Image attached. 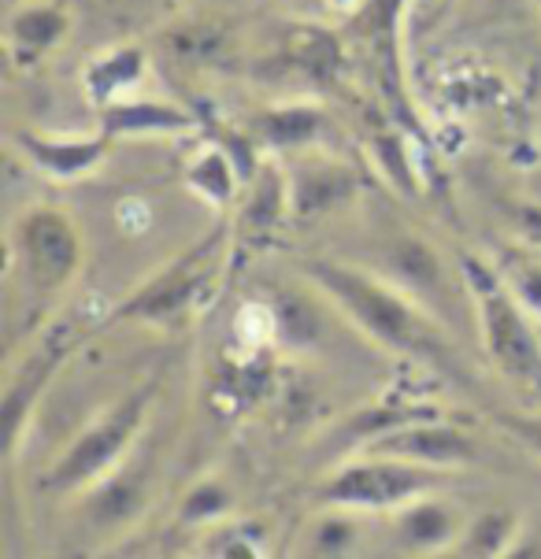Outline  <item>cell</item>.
<instances>
[{"label": "cell", "mask_w": 541, "mask_h": 559, "mask_svg": "<svg viewBox=\"0 0 541 559\" xmlns=\"http://www.w3.org/2000/svg\"><path fill=\"white\" fill-rule=\"evenodd\" d=\"M301 274L378 348L457 374V353L445 337L442 319H434L431 308L404 293L393 278L330 260V255L301 260Z\"/></svg>", "instance_id": "cell-1"}, {"label": "cell", "mask_w": 541, "mask_h": 559, "mask_svg": "<svg viewBox=\"0 0 541 559\" xmlns=\"http://www.w3.org/2000/svg\"><path fill=\"white\" fill-rule=\"evenodd\" d=\"M460 278L468 286L479 337L501 378L519 393H541V326L530 311L511 297L497 263L479 255H460Z\"/></svg>", "instance_id": "cell-2"}, {"label": "cell", "mask_w": 541, "mask_h": 559, "mask_svg": "<svg viewBox=\"0 0 541 559\" xmlns=\"http://www.w3.org/2000/svg\"><path fill=\"white\" fill-rule=\"evenodd\" d=\"M231 249V223L220 219L201 234L183 255L160 267L153 278L141 282L127 300H119L108 322H153V326H183L208 305L215 282L226 267Z\"/></svg>", "instance_id": "cell-3"}, {"label": "cell", "mask_w": 541, "mask_h": 559, "mask_svg": "<svg viewBox=\"0 0 541 559\" xmlns=\"http://www.w3.org/2000/svg\"><path fill=\"white\" fill-rule=\"evenodd\" d=\"M156 396H160V374L141 382L138 390H130L127 396H119V401L104 415H97V423L85 426L79 438L63 449V456L45 471L42 489L82 492V489L97 486L104 475H111V471L130 456L134 441L141 438V430H145Z\"/></svg>", "instance_id": "cell-4"}, {"label": "cell", "mask_w": 541, "mask_h": 559, "mask_svg": "<svg viewBox=\"0 0 541 559\" xmlns=\"http://www.w3.org/2000/svg\"><path fill=\"white\" fill-rule=\"evenodd\" d=\"M82 230L63 207H26L8 234V267L23 274L26 293L42 305L60 297L82 271Z\"/></svg>", "instance_id": "cell-5"}, {"label": "cell", "mask_w": 541, "mask_h": 559, "mask_svg": "<svg viewBox=\"0 0 541 559\" xmlns=\"http://www.w3.org/2000/svg\"><path fill=\"white\" fill-rule=\"evenodd\" d=\"M442 486L438 467H423V463H408L393 456H372L364 452L353 463H341L330 471L316 489L319 508H349L360 515H393L408 500L434 492Z\"/></svg>", "instance_id": "cell-6"}, {"label": "cell", "mask_w": 541, "mask_h": 559, "mask_svg": "<svg viewBox=\"0 0 541 559\" xmlns=\"http://www.w3.org/2000/svg\"><path fill=\"white\" fill-rule=\"evenodd\" d=\"M386 278H393L404 293H412L415 300H423L426 308L445 311V322H460L463 311L474 308L468 297V286H457L449 278V267L442 263L438 249L420 234H401L389 241L383 255Z\"/></svg>", "instance_id": "cell-7"}, {"label": "cell", "mask_w": 541, "mask_h": 559, "mask_svg": "<svg viewBox=\"0 0 541 559\" xmlns=\"http://www.w3.org/2000/svg\"><path fill=\"white\" fill-rule=\"evenodd\" d=\"M74 341L68 334V326H56L52 334L42 337V345L34 353H26V359H19L8 374V390H4V407H0V419H4V456L12 460L23 441V430L31 423L34 407L42 404L45 390L52 385L56 371L63 367V359L71 356Z\"/></svg>", "instance_id": "cell-8"}, {"label": "cell", "mask_w": 541, "mask_h": 559, "mask_svg": "<svg viewBox=\"0 0 541 559\" xmlns=\"http://www.w3.org/2000/svg\"><path fill=\"white\" fill-rule=\"evenodd\" d=\"M286 182L290 215L301 223L322 219V215L356 204L360 189H364V178H360V170L349 159L327 156L319 148L297 153V164L286 170Z\"/></svg>", "instance_id": "cell-9"}, {"label": "cell", "mask_w": 541, "mask_h": 559, "mask_svg": "<svg viewBox=\"0 0 541 559\" xmlns=\"http://www.w3.org/2000/svg\"><path fill=\"white\" fill-rule=\"evenodd\" d=\"M364 452L423 463V467H438V471L468 467V463L479 460V444H474L471 433L460 430L457 423H445L442 415H434V419H415V423L397 426V430L378 433L375 441L364 444Z\"/></svg>", "instance_id": "cell-10"}, {"label": "cell", "mask_w": 541, "mask_h": 559, "mask_svg": "<svg viewBox=\"0 0 541 559\" xmlns=\"http://www.w3.org/2000/svg\"><path fill=\"white\" fill-rule=\"evenodd\" d=\"M393 523V548L404 556H449L457 545L463 515L457 511L452 500H438L431 492L408 500L404 508H397L389 515Z\"/></svg>", "instance_id": "cell-11"}, {"label": "cell", "mask_w": 541, "mask_h": 559, "mask_svg": "<svg viewBox=\"0 0 541 559\" xmlns=\"http://www.w3.org/2000/svg\"><path fill=\"white\" fill-rule=\"evenodd\" d=\"M249 138L274 153H308L334 141V119L319 104H271L249 119Z\"/></svg>", "instance_id": "cell-12"}, {"label": "cell", "mask_w": 541, "mask_h": 559, "mask_svg": "<svg viewBox=\"0 0 541 559\" xmlns=\"http://www.w3.org/2000/svg\"><path fill=\"white\" fill-rule=\"evenodd\" d=\"M12 141L26 156V164H34L42 175L56 178V182H79L104 164L116 138L104 134V130L97 138H49L37 134V130H15Z\"/></svg>", "instance_id": "cell-13"}, {"label": "cell", "mask_w": 541, "mask_h": 559, "mask_svg": "<svg viewBox=\"0 0 541 559\" xmlns=\"http://www.w3.org/2000/svg\"><path fill=\"white\" fill-rule=\"evenodd\" d=\"M71 34V12L63 0H26L8 15L4 41L8 56L19 68H34L45 56L60 49Z\"/></svg>", "instance_id": "cell-14"}, {"label": "cell", "mask_w": 541, "mask_h": 559, "mask_svg": "<svg viewBox=\"0 0 541 559\" xmlns=\"http://www.w3.org/2000/svg\"><path fill=\"white\" fill-rule=\"evenodd\" d=\"M101 130L111 138H186L197 130V119L167 100L122 97L101 108Z\"/></svg>", "instance_id": "cell-15"}, {"label": "cell", "mask_w": 541, "mask_h": 559, "mask_svg": "<svg viewBox=\"0 0 541 559\" xmlns=\"http://www.w3.org/2000/svg\"><path fill=\"white\" fill-rule=\"evenodd\" d=\"M85 492H90L93 523L104 530H122L127 523H134L149 500V463L127 456L111 475H104Z\"/></svg>", "instance_id": "cell-16"}, {"label": "cell", "mask_w": 541, "mask_h": 559, "mask_svg": "<svg viewBox=\"0 0 541 559\" xmlns=\"http://www.w3.org/2000/svg\"><path fill=\"white\" fill-rule=\"evenodd\" d=\"M145 49L141 45H116V49L93 56L82 71V90H85V100L93 108H108L127 97L130 90H138L141 79H145Z\"/></svg>", "instance_id": "cell-17"}, {"label": "cell", "mask_w": 541, "mask_h": 559, "mask_svg": "<svg viewBox=\"0 0 541 559\" xmlns=\"http://www.w3.org/2000/svg\"><path fill=\"white\" fill-rule=\"evenodd\" d=\"M186 186L193 189L201 201H208L212 207H220V212H226L237 193H242L245 186V175L242 167H237L234 153L226 145H220V141H208V145L197 148L193 156L186 159Z\"/></svg>", "instance_id": "cell-18"}, {"label": "cell", "mask_w": 541, "mask_h": 559, "mask_svg": "<svg viewBox=\"0 0 541 559\" xmlns=\"http://www.w3.org/2000/svg\"><path fill=\"white\" fill-rule=\"evenodd\" d=\"M524 537V519L511 508H493L474 515L471 523H463L457 545H452L449 556H463V559H501L511 556V548Z\"/></svg>", "instance_id": "cell-19"}, {"label": "cell", "mask_w": 541, "mask_h": 559, "mask_svg": "<svg viewBox=\"0 0 541 559\" xmlns=\"http://www.w3.org/2000/svg\"><path fill=\"white\" fill-rule=\"evenodd\" d=\"M360 545H364L360 511L322 508L319 515H311V523L301 530L297 552L311 559H341V556H356Z\"/></svg>", "instance_id": "cell-20"}, {"label": "cell", "mask_w": 541, "mask_h": 559, "mask_svg": "<svg viewBox=\"0 0 541 559\" xmlns=\"http://www.w3.org/2000/svg\"><path fill=\"white\" fill-rule=\"evenodd\" d=\"M290 215V182H286V170L279 164L268 167H256V175L249 178V197L242 204V230L252 234V238H263L271 234L274 226Z\"/></svg>", "instance_id": "cell-21"}, {"label": "cell", "mask_w": 541, "mask_h": 559, "mask_svg": "<svg viewBox=\"0 0 541 559\" xmlns=\"http://www.w3.org/2000/svg\"><path fill=\"white\" fill-rule=\"evenodd\" d=\"M290 60L301 74L316 82H338L345 71V49H341L334 31H319V26H297L290 34Z\"/></svg>", "instance_id": "cell-22"}, {"label": "cell", "mask_w": 541, "mask_h": 559, "mask_svg": "<svg viewBox=\"0 0 541 559\" xmlns=\"http://www.w3.org/2000/svg\"><path fill=\"white\" fill-rule=\"evenodd\" d=\"M497 271L511 289V297L524 305L530 316L541 319V249L538 245H508L497 255Z\"/></svg>", "instance_id": "cell-23"}, {"label": "cell", "mask_w": 541, "mask_h": 559, "mask_svg": "<svg viewBox=\"0 0 541 559\" xmlns=\"http://www.w3.org/2000/svg\"><path fill=\"white\" fill-rule=\"evenodd\" d=\"M201 552L220 559H260L268 556V530L256 519H223L204 530Z\"/></svg>", "instance_id": "cell-24"}, {"label": "cell", "mask_w": 541, "mask_h": 559, "mask_svg": "<svg viewBox=\"0 0 541 559\" xmlns=\"http://www.w3.org/2000/svg\"><path fill=\"white\" fill-rule=\"evenodd\" d=\"M237 508L234 489L223 478H201L186 489L183 504H178V523L189 530H208L223 519H231Z\"/></svg>", "instance_id": "cell-25"}, {"label": "cell", "mask_w": 541, "mask_h": 559, "mask_svg": "<svg viewBox=\"0 0 541 559\" xmlns=\"http://www.w3.org/2000/svg\"><path fill=\"white\" fill-rule=\"evenodd\" d=\"M268 311H271V334L286 348H308L319 341V316H316V308L305 305L301 297L279 293L268 305Z\"/></svg>", "instance_id": "cell-26"}, {"label": "cell", "mask_w": 541, "mask_h": 559, "mask_svg": "<svg viewBox=\"0 0 541 559\" xmlns=\"http://www.w3.org/2000/svg\"><path fill=\"white\" fill-rule=\"evenodd\" d=\"M372 156L378 170L386 175V182L393 189H401L404 197H412L415 189H420V182H415V159L412 153H408V141L397 134V130H378V134L372 138Z\"/></svg>", "instance_id": "cell-27"}, {"label": "cell", "mask_w": 541, "mask_h": 559, "mask_svg": "<svg viewBox=\"0 0 541 559\" xmlns=\"http://www.w3.org/2000/svg\"><path fill=\"white\" fill-rule=\"evenodd\" d=\"M497 426L511 441H519L530 456L541 460V412H501Z\"/></svg>", "instance_id": "cell-28"}, {"label": "cell", "mask_w": 541, "mask_h": 559, "mask_svg": "<svg viewBox=\"0 0 541 559\" xmlns=\"http://www.w3.org/2000/svg\"><path fill=\"white\" fill-rule=\"evenodd\" d=\"M524 238L541 249V207H534V212H524Z\"/></svg>", "instance_id": "cell-29"}, {"label": "cell", "mask_w": 541, "mask_h": 559, "mask_svg": "<svg viewBox=\"0 0 541 559\" xmlns=\"http://www.w3.org/2000/svg\"><path fill=\"white\" fill-rule=\"evenodd\" d=\"M330 4H338V8H360V0H330Z\"/></svg>", "instance_id": "cell-30"}, {"label": "cell", "mask_w": 541, "mask_h": 559, "mask_svg": "<svg viewBox=\"0 0 541 559\" xmlns=\"http://www.w3.org/2000/svg\"><path fill=\"white\" fill-rule=\"evenodd\" d=\"M538 8H541V0H538Z\"/></svg>", "instance_id": "cell-31"}, {"label": "cell", "mask_w": 541, "mask_h": 559, "mask_svg": "<svg viewBox=\"0 0 541 559\" xmlns=\"http://www.w3.org/2000/svg\"><path fill=\"white\" fill-rule=\"evenodd\" d=\"M538 326H541V319H538Z\"/></svg>", "instance_id": "cell-32"}]
</instances>
